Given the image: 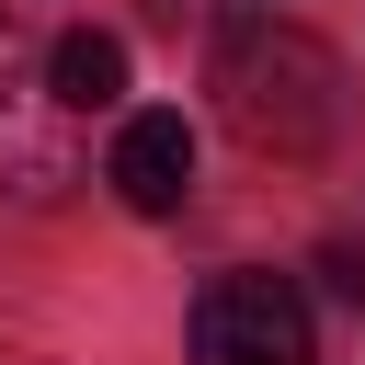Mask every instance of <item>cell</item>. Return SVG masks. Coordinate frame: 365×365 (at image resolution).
<instances>
[{
    "label": "cell",
    "mask_w": 365,
    "mask_h": 365,
    "mask_svg": "<svg viewBox=\"0 0 365 365\" xmlns=\"http://www.w3.org/2000/svg\"><path fill=\"white\" fill-rule=\"evenodd\" d=\"M205 91H217V114H228L251 148H274V160H308V148H331V125H342V57H331L319 34H297V23H262V11H240V23L217 34Z\"/></svg>",
    "instance_id": "6da1fadb"
},
{
    "label": "cell",
    "mask_w": 365,
    "mask_h": 365,
    "mask_svg": "<svg viewBox=\"0 0 365 365\" xmlns=\"http://www.w3.org/2000/svg\"><path fill=\"white\" fill-rule=\"evenodd\" d=\"M194 365H319V319L285 274H217L194 297Z\"/></svg>",
    "instance_id": "7a4b0ae2"
},
{
    "label": "cell",
    "mask_w": 365,
    "mask_h": 365,
    "mask_svg": "<svg viewBox=\"0 0 365 365\" xmlns=\"http://www.w3.org/2000/svg\"><path fill=\"white\" fill-rule=\"evenodd\" d=\"M103 182L137 205V217H171L182 194H194V125L160 103V114H125L114 125V160H103Z\"/></svg>",
    "instance_id": "3957f363"
},
{
    "label": "cell",
    "mask_w": 365,
    "mask_h": 365,
    "mask_svg": "<svg viewBox=\"0 0 365 365\" xmlns=\"http://www.w3.org/2000/svg\"><path fill=\"white\" fill-rule=\"evenodd\" d=\"M46 91H57L68 114H103V103H125V34H103V23L57 34V57H46Z\"/></svg>",
    "instance_id": "277c9868"
},
{
    "label": "cell",
    "mask_w": 365,
    "mask_h": 365,
    "mask_svg": "<svg viewBox=\"0 0 365 365\" xmlns=\"http://www.w3.org/2000/svg\"><path fill=\"white\" fill-rule=\"evenodd\" d=\"M319 274H331V285H342V297H354V308H365V262H354V251H331V262H319Z\"/></svg>",
    "instance_id": "5b68a950"
}]
</instances>
